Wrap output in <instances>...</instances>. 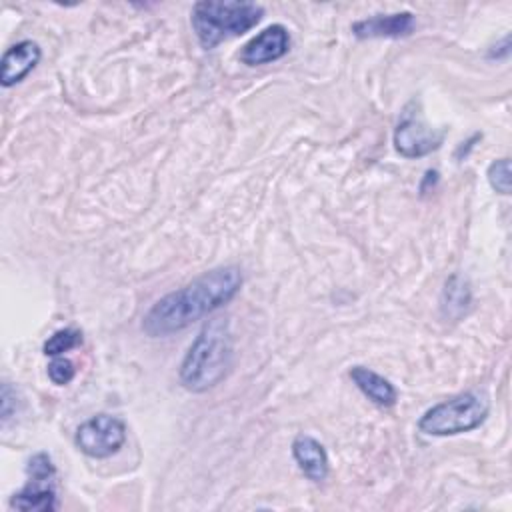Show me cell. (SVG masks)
I'll return each mask as SVG.
<instances>
[{
  "label": "cell",
  "instance_id": "cell-3",
  "mask_svg": "<svg viewBox=\"0 0 512 512\" xmlns=\"http://www.w3.org/2000/svg\"><path fill=\"white\" fill-rule=\"evenodd\" d=\"M264 16L256 2L240 0H202L192 6L190 24L204 50H212L224 40L242 36Z\"/></svg>",
  "mask_w": 512,
  "mask_h": 512
},
{
  "label": "cell",
  "instance_id": "cell-9",
  "mask_svg": "<svg viewBox=\"0 0 512 512\" xmlns=\"http://www.w3.org/2000/svg\"><path fill=\"white\" fill-rule=\"evenodd\" d=\"M40 58H42V50L34 40L16 42L2 54L0 84L4 88H10L22 82L38 66Z\"/></svg>",
  "mask_w": 512,
  "mask_h": 512
},
{
  "label": "cell",
  "instance_id": "cell-5",
  "mask_svg": "<svg viewBox=\"0 0 512 512\" xmlns=\"http://www.w3.org/2000/svg\"><path fill=\"white\" fill-rule=\"evenodd\" d=\"M446 138L444 128H432L422 112L420 104L416 100H410L398 118V124L394 128V148L404 158H422L432 154L442 146Z\"/></svg>",
  "mask_w": 512,
  "mask_h": 512
},
{
  "label": "cell",
  "instance_id": "cell-13",
  "mask_svg": "<svg viewBox=\"0 0 512 512\" xmlns=\"http://www.w3.org/2000/svg\"><path fill=\"white\" fill-rule=\"evenodd\" d=\"M472 306V288L468 280L460 274H452L446 278L442 294H440V312L444 318L458 320Z\"/></svg>",
  "mask_w": 512,
  "mask_h": 512
},
{
  "label": "cell",
  "instance_id": "cell-12",
  "mask_svg": "<svg viewBox=\"0 0 512 512\" xmlns=\"http://www.w3.org/2000/svg\"><path fill=\"white\" fill-rule=\"evenodd\" d=\"M10 508L14 510H40V512H50L58 508L56 502V490L50 480H32L10 498Z\"/></svg>",
  "mask_w": 512,
  "mask_h": 512
},
{
  "label": "cell",
  "instance_id": "cell-11",
  "mask_svg": "<svg viewBox=\"0 0 512 512\" xmlns=\"http://www.w3.org/2000/svg\"><path fill=\"white\" fill-rule=\"evenodd\" d=\"M348 374H350L352 382L356 384V388H358L372 404H376V406H380V408H390V406L396 404L398 392H396L394 384H392L388 378H384L382 374L374 372L372 368L360 366V364L352 366V368L348 370Z\"/></svg>",
  "mask_w": 512,
  "mask_h": 512
},
{
  "label": "cell",
  "instance_id": "cell-10",
  "mask_svg": "<svg viewBox=\"0 0 512 512\" xmlns=\"http://www.w3.org/2000/svg\"><path fill=\"white\" fill-rule=\"evenodd\" d=\"M292 458L300 472L312 482H324L330 472L326 448L308 434H298L292 440Z\"/></svg>",
  "mask_w": 512,
  "mask_h": 512
},
{
  "label": "cell",
  "instance_id": "cell-2",
  "mask_svg": "<svg viewBox=\"0 0 512 512\" xmlns=\"http://www.w3.org/2000/svg\"><path fill=\"white\" fill-rule=\"evenodd\" d=\"M232 360L234 338L230 320L226 316H214L204 322L184 354L178 368V380L188 392H208L228 376Z\"/></svg>",
  "mask_w": 512,
  "mask_h": 512
},
{
  "label": "cell",
  "instance_id": "cell-14",
  "mask_svg": "<svg viewBox=\"0 0 512 512\" xmlns=\"http://www.w3.org/2000/svg\"><path fill=\"white\" fill-rule=\"evenodd\" d=\"M82 344V332L78 328H60L56 330L42 346V352L46 356H62L64 352H70Z\"/></svg>",
  "mask_w": 512,
  "mask_h": 512
},
{
  "label": "cell",
  "instance_id": "cell-17",
  "mask_svg": "<svg viewBox=\"0 0 512 512\" xmlns=\"http://www.w3.org/2000/svg\"><path fill=\"white\" fill-rule=\"evenodd\" d=\"M74 376H76L74 362L64 356H54V360L48 364V378L56 386H66L68 382H72Z\"/></svg>",
  "mask_w": 512,
  "mask_h": 512
},
{
  "label": "cell",
  "instance_id": "cell-16",
  "mask_svg": "<svg viewBox=\"0 0 512 512\" xmlns=\"http://www.w3.org/2000/svg\"><path fill=\"white\" fill-rule=\"evenodd\" d=\"M26 472H28V478L32 480H54L56 476V468L52 464V458L46 454V452H36L28 464H26Z\"/></svg>",
  "mask_w": 512,
  "mask_h": 512
},
{
  "label": "cell",
  "instance_id": "cell-15",
  "mask_svg": "<svg viewBox=\"0 0 512 512\" xmlns=\"http://www.w3.org/2000/svg\"><path fill=\"white\" fill-rule=\"evenodd\" d=\"M486 178L488 184L494 192L508 196L510 194V160L508 158H498L494 162H490L488 170H486Z\"/></svg>",
  "mask_w": 512,
  "mask_h": 512
},
{
  "label": "cell",
  "instance_id": "cell-6",
  "mask_svg": "<svg viewBox=\"0 0 512 512\" xmlns=\"http://www.w3.org/2000/svg\"><path fill=\"white\" fill-rule=\"evenodd\" d=\"M126 442V424L112 414H96L84 420L74 434L76 448L94 460L110 458Z\"/></svg>",
  "mask_w": 512,
  "mask_h": 512
},
{
  "label": "cell",
  "instance_id": "cell-4",
  "mask_svg": "<svg viewBox=\"0 0 512 512\" xmlns=\"http://www.w3.org/2000/svg\"><path fill=\"white\" fill-rule=\"evenodd\" d=\"M488 414V396L478 390H466L430 406L418 418V430L428 436H456L480 428Z\"/></svg>",
  "mask_w": 512,
  "mask_h": 512
},
{
  "label": "cell",
  "instance_id": "cell-7",
  "mask_svg": "<svg viewBox=\"0 0 512 512\" xmlns=\"http://www.w3.org/2000/svg\"><path fill=\"white\" fill-rule=\"evenodd\" d=\"M288 50H290V34L286 26L272 24V26H266L254 38H250L242 46L238 58L246 66H262V64L280 60L282 56L288 54Z\"/></svg>",
  "mask_w": 512,
  "mask_h": 512
},
{
  "label": "cell",
  "instance_id": "cell-1",
  "mask_svg": "<svg viewBox=\"0 0 512 512\" xmlns=\"http://www.w3.org/2000/svg\"><path fill=\"white\" fill-rule=\"evenodd\" d=\"M242 280V270L232 264L200 274L148 308L142 318L144 334L150 338H166L192 326L196 320L210 316L234 300L242 288Z\"/></svg>",
  "mask_w": 512,
  "mask_h": 512
},
{
  "label": "cell",
  "instance_id": "cell-8",
  "mask_svg": "<svg viewBox=\"0 0 512 512\" xmlns=\"http://www.w3.org/2000/svg\"><path fill=\"white\" fill-rule=\"evenodd\" d=\"M414 28H416V16L412 12H394V14H376V16L354 22L352 34L360 40L404 38V36H410Z\"/></svg>",
  "mask_w": 512,
  "mask_h": 512
},
{
  "label": "cell",
  "instance_id": "cell-18",
  "mask_svg": "<svg viewBox=\"0 0 512 512\" xmlns=\"http://www.w3.org/2000/svg\"><path fill=\"white\" fill-rule=\"evenodd\" d=\"M16 410H18L16 390L10 386V382H4L2 384V400H0V420H2L4 428L8 426V420L16 414Z\"/></svg>",
  "mask_w": 512,
  "mask_h": 512
}]
</instances>
